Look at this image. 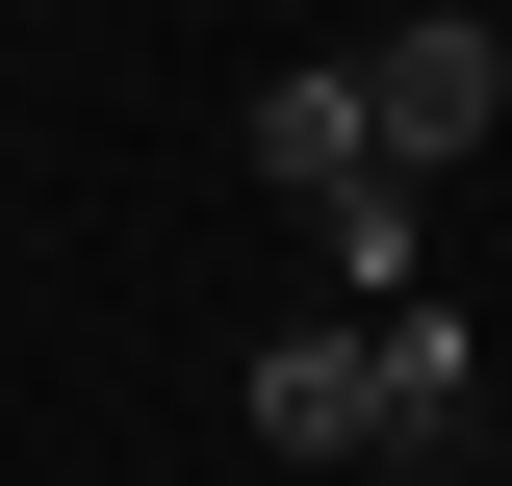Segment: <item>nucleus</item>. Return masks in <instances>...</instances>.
Listing matches in <instances>:
<instances>
[{"mask_svg": "<svg viewBox=\"0 0 512 486\" xmlns=\"http://www.w3.org/2000/svg\"><path fill=\"white\" fill-rule=\"evenodd\" d=\"M359 154H384V180H436V154H512V26H461V0L359 26Z\"/></svg>", "mask_w": 512, "mask_h": 486, "instance_id": "nucleus-2", "label": "nucleus"}, {"mask_svg": "<svg viewBox=\"0 0 512 486\" xmlns=\"http://www.w3.org/2000/svg\"><path fill=\"white\" fill-rule=\"evenodd\" d=\"M256 180L308 205V231H359V205H410V180L359 154V52H308V77H256Z\"/></svg>", "mask_w": 512, "mask_h": 486, "instance_id": "nucleus-3", "label": "nucleus"}, {"mask_svg": "<svg viewBox=\"0 0 512 486\" xmlns=\"http://www.w3.org/2000/svg\"><path fill=\"white\" fill-rule=\"evenodd\" d=\"M256 435H282V461H436V435H461V333H436V307L282 333V359H256Z\"/></svg>", "mask_w": 512, "mask_h": 486, "instance_id": "nucleus-1", "label": "nucleus"}]
</instances>
